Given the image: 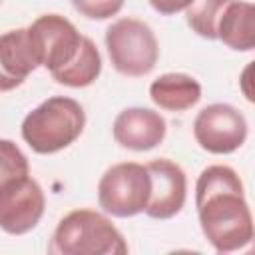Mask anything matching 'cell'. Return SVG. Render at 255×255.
<instances>
[{
	"label": "cell",
	"instance_id": "obj_17",
	"mask_svg": "<svg viewBox=\"0 0 255 255\" xmlns=\"http://www.w3.org/2000/svg\"><path fill=\"white\" fill-rule=\"evenodd\" d=\"M72 6L90 20H108L116 16L126 0H70Z\"/></svg>",
	"mask_w": 255,
	"mask_h": 255
},
{
	"label": "cell",
	"instance_id": "obj_8",
	"mask_svg": "<svg viewBox=\"0 0 255 255\" xmlns=\"http://www.w3.org/2000/svg\"><path fill=\"white\" fill-rule=\"evenodd\" d=\"M44 209V191L30 173L8 181L0 189V229L10 235L32 231L40 223Z\"/></svg>",
	"mask_w": 255,
	"mask_h": 255
},
{
	"label": "cell",
	"instance_id": "obj_16",
	"mask_svg": "<svg viewBox=\"0 0 255 255\" xmlns=\"http://www.w3.org/2000/svg\"><path fill=\"white\" fill-rule=\"evenodd\" d=\"M30 173L28 157L12 139H0V189L22 175Z\"/></svg>",
	"mask_w": 255,
	"mask_h": 255
},
{
	"label": "cell",
	"instance_id": "obj_11",
	"mask_svg": "<svg viewBox=\"0 0 255 255\" xmlns=\"http://www.w3.org/2000/svg\"><path fill=\"white\" fill-rule=\"evenodd\" d=\"M38 68L28 28L8 30L0 34V92H10Z\"/></svg>",
	"mask_w": 255,
	"mask_h": 255
},
{
	"label": "cell",
	"instance_id": "obj_9",
	"mask_svg": "<svg viewBox=\"0 0 255 255\" xmlns=\"http://www.w3.org/2000/svg\"><path fill=\"white\" fill-rule=\"evenodd\" d=\"M149 199L145 205V215L151 219H169L177 215L187 197V177L181 165L171 159L159 157L149 161Z\"/></svg>",
	"mask_w": 255,
	"mask_h": 255
},
{
	"label": "cell",
	"instance_id": "obj_13",
	"mask_svg": "<svg viewBox=\"0 0 255 255\" xmlns=\"http://www.w3.org/2000/svg\"><path fill=\"white\" fill-rule=\"evenodd\" d=\"M217 40L237 52L255 48V6L251 2L231 0L217 24Z\"/></svg>",
	"mask_w": 255,
	"mask_h": 255
},
{
	"label": "cell",
	"instance_id": "obj_7",
	"mask_svg": "<svg viewBox=\"0 0 255 255\" xmlns=\"http://www.w3.org/2000/svg\"><path fill=\"white\" fill-rule=\"evenodd\" d=\"M193 137L209 153L227 155L247 139V120L231 104H209L193 120Z\"/></svg>",
	"mask_w": 255,
	"mask_h": 255
},
{
	"label": "cell",
	"instance_id": "obj_2",
	"mask_svg": "<svg viewBox=\"0 0 255 255\" xmlns=\"http://www.w3.org/2000/svg\"><path fill=\"white\" fill-rule=\"evenodd\" d=\"M86 114L80 102L66 96H52L34 108L22 122V139L32 151L48 155L72 145L84 131Z\"/></svg>",
	"mask_w": 255,
	"mask_h": 255
},
{
	"label": "cell",
	"instance_id": "obj_3",
	"mask_svg": "<svg viewBox=\"0 0 255 255\" xmlns=\"http://www.w3.org/2000/svg\"><path fill=\"white\" fill-rule=\"evenodd\" d=\"M52 255H126L128 243L118 227L94 209L64 215L48 245Z\"/></svg>",
	"mask_w": 255,
	"mask_h": 255
},
{
	"label": "cell",
	"instance_id": "obj_19",
	"mask_svg": "<svg viewBox=\"0 0 255 255\" xmlns=\"http://www.w3.org/2000/svg\"><path fill=\"white\" fill-rule=\"evenodd\" d=\"M0 2H2V0H0Z\"/></svg>",
	"mask_w": 255,
	"mask_h": 255
},
{
	"label": "cell",
	"instance_id": "obj_1",
	"mask_svg": "<svg viewBox=\"0 0 255 255\" xmlns=\"http://www.w3.org/2000/svg\"><path fill=\"white\" fill-rule=\"evenodd\" d=\"M195 207L201 231L217 253H233L253 241L251 209L233 167L209 165L199 173Z\"/></svg>",
	"mask_w": 255,
	"mask_h": 255
},
{
	"label": "cell",
	"instance_id": "obj_18",
	"mask_svg": "<svg viewBox=\"0 0 255 255\" xmlns=\"http://www.w3.org/2000/svg\"><path fill=\"white\" fill-rule=\"evenodd\" d=\"M193 0H149L151 8L163 16H171V14H177L181 10H185Z\"/></svg>",
	"mask_w": 255,
	"mask_h": 255
},
{
	"label": "cell",
	"instance_id": "obj_12",
	"mask_svg": "<svg viewBox=\"0 0 255 255\" xmlns=\"http://www.w3.org/2000/svg\"><path fill=\"white\" fill-rule=\"evenodd\" d=\"M149 98L161 110L185 112L201 100V84L189 74H163L151 82Z\"/></svg>",
	"mask_w": 255,
	"mask_h": 255
},
{
	"label": "cell",
	"instance_id": "obj_15",
	"mask_svg": "<svg viewBox=\"0 0 255 255\" xmlns=\"http://www.w3.org/2000/svg\"><path fill=\"white\" fill-rule=\"evenodd\" d=\"M231 0H193L185 8V20L189 28L207 40H217V24Z\"/></svg>",
	"mask_w": 255,
	"mask_h": 255
},
{
	"label": "cell",
	"instance_id": "obj_14",
	"mask_svg": "<svg viewBox=\"0 0 255 255\" xmlns=\"http://www.w3.org/2000/svg\"><path fill=\"white\" fill-rule=\"evenodd\" d=\"M100 72H102V56L96 44L88 36H84L78 56L66 68L52 74V78L58 84L68 86V88H86L98 80Z\"/></svg>",
	"mask_w": 255,
	"mask_h": 255
},
{
	"label": "cell",
	"instance_id": "obj_10",
	"mask_svg": "<svg viewBox=\"0 0 255 255\" xmlns=\"http://www.w3.org/2000/svg\"><path fill=\"white\" fill-rule=\"evenodd\" d=\"M167 126L163 116L149 108H126L112 126L114 139L131 151H149L157 147L165 137Z\"/></svg>",
	"mask_w": 255,
	"mask_h": 255
},
{
	"label": "cell",
	"instance_id": "obj_4",
	"mask_svg": "<svg viewBox=\"0 0 255 255\" xmlns=\"http://www.w3.org/2000/svg\"><path fill=\"white\" fill-rule=\"evenodd\" d=\"M106 48L116 72L139 78L147 76L159 58L153 30L137 18H120L106 30Z\"/></svg>",
	"mask_w": 255,
	"mask_h": 255
},
{
	"label": "cell",
	"instance_id": "obj_6",
	"mask_svg": "<svg viewBox=\"0 0 255 255\" xmlns=\"http://www.w3.org/2000/svg\"><path fill=\"white\" fill-rule=\"evenodd\" d=\"M28 38L38 66L50 74L66 68L80 52L84 36L60 14H42L28 26Z\"/></svg>",
	"mask_w": 255,
	"mask_h": 255
},
{
	"label": "cell",
	"instance_id": "obj_5",
	"mask_svg": "<svg viewBox=\"0 0 255 255\" xmlns=\"http://www.w3.org/2000/svg\"><path fill=\"white\" fill-rule=\"evenodd\" d=\"M149 199L147 167L135 161L116 163L98 183V203L114 217H133L141 213Z\"/></svg>",
	"mask_w": 255,
	"mask_h": 255
}]
</instances>
